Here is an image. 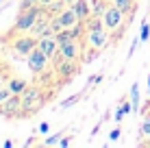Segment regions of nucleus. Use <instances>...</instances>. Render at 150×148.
Masks as SVG:
<instances>
[{
  "label": "nucleus",
  "mask_w": 150,
  "mask_h": 148,
  "mask_svg": "<svg viewBox=\"0 0 150 148\" xmlns=\"http://www.w3.org/2000/svg\"><path fill=\"white\" fill-rule=\"evenodd\" d=\"M148 113H150V111H148Z\"/></svg>",
  "instance_id": "nucleus-33"
},
{
  "label": "nucleus",
  "mask_w": 150,
  "mask_h": 148,
  "mask_svg": "<svg viewBox=\"0 0 150 148\" xmlns=\"http://www.w3.org/2000/svg\"><path fill=\"white\" fill-rule=\"evenodd\" d=\"M61 137H63L61 133H54L52 137H48V140H46L44 144H46V146H52V144H59V142H61Z\"/></svg>",
  "instance_id": "nucleus-20"
},
{
  "label": "nucleus",
  "mask_w": 150,
  "mask_h": 148,
  "mask_svg": "<svg viewBox=\"0 0 150 148\" xmlns=\"http://www.w3.org/2000/svg\"><path fill=\"white\" fill-rule=\"evenodd\" d=\"M139 131H142V137H146L148 144H150V113L148 115L144 113V120H142V124H139Z\"/></svg>",
  "instance_id": "nucleus-16"
},
{
  "label": "nucleus",
  "mask_w": 150,
  "mask_h": 148,
  "mask_svg": "<svg viewBox=\"0 0 150 148\" xmlns=\"http://www.w3.org/2000/svg\"><path fill=\"white\" fill-rule=\"evenodd\" d=\"M37 44H39V39L35 37V35H20L18 39L13 42V50L18 55H30V50L33 48H37Z\"/></svg>",
  "instance_id": "nucleus-8"
},
{
  "label": "nucleus",
  "mask_w": 150,
  "mask_h": 148,
  "mask_svg": "<svg viewBox=\"0 0 150 148\" xmlns=\"http://www.w3.org/2000/svg\"><path fill=\"white\" fill-rule=\"evenodd\" d=\"M124 115H126V113H124V109H122V107H117V109H115V122H122Z\"/></svg>",
  "instance_id": "nucleus-25"
},
{
  "label": "nucleus",
  "mask_w": 150,
  "mask_h": 148,
  "mask_svg": "<svg viewBox=\"0 0 150 148\" xmlns=\"http://www.w3.org/2000/svg\"><path fill=\"white\" fill-rule=\"evenodd\" d=\"M44 105V94L39 87H26L22 91V115H30ZM20 115V118H22Z\"/></svg>",
  "instance_id": "nucleus-3"
},
{
  "label": "nucleus",
  "mask_w": 150,
  "mask_h": 148,
  "mask_svg": "<svg viewBox=\"0 0 150 148\" xmlns=\"http://www.w3.org/2000/svg\"><path fill=\"white\" fill-rule=\"evenodd\" d=\"M139 42H142V39H139V37H137V39H133V42H131V50H128L126 59H131L133 55H135V50H137V44H139Z\"/></svg>",
  "instance_id": "nucleus-22"
},
{
  "label": "nucleus",
  "mask_w": 150,
  "mask_h": 148,
  "mask_svg": "<svg viewBox=\"0 0 150 148\" xmlns=\"http://www.w3.org/2000/svg\"><path fill=\"white\" fill-rule=\"evenodd\" d=\"M0 89H2V83H0Z\"/></svg>",
  "instance_id": "nucleus-32"
},
{
  "label": "nucleus",
  "mask_w": 150,
  "mask_h": 148,
  "mask_svg": "<svg viewBox=\"0 0 150 148\" xmlns=\"http://www.w3.org/2000/svg\"><path fill=\"white\" fill-rule=\"evenodd\" d=\"M81 98H83V94H74V96H70V98H65V100H63V103H61V105H59V109H61V111H65V109H70V107H74V105H76V103H79V100H81Z\"/></svg>",
  "instance_id": "nucleus-17"
},
{
  "label": "nucleus",
  "mask_w": 150,
  "mask_h": 148,
  "mask_svg": "<svg viewBox=\"0 0 150 148\" xmlns=\"http://www.w3.org/2000/svg\"><path fill=\"white\" fill-rule=\"evenodd\" d=\"M54 0H37V4H41V7H48V4H52Z\"/></svg>",
  "instance_id": "nucleus-27"
},
{
  "label": "nucleus",
  "mask_w": 150,
  "mask_h": 148,
  "mask_svg": "<svg viewBox=\"0 0 150 148\" xmlns=\"http://www.w3.org/2000/svg\"><path fill=\"white\" fill-rule=\"evenodd\" d=\"M87 42L94 50L105 48V44L109 42V28L105 26L102 18H89L87 20Z\"/></svg>",
  "instance_id": "nucleus-1"
},
{
  "label": "nucleus",
  "mask_w": 150,
  "mask_h": 148,
  "mask_svg": "<svg viewBox=\"0 0 150 148\" xmlns=\"http://www.w3.org/2000/svg\"><path fill=\"white\" fill-rule=\"evenodd\" d=\"M89 4H91V13H94L96 18H102V13L109 7V2H105V0H89Z\"/></svg>",
  "instance_id": "nucleus-14"
},
{
  "label": "nucleus",
  "mask_w": 150,
  "mask_h": 148,
  "mask_svg": "<svg viewBox=\"0 0 150 148\" xmlns=\"http://www.w3.org/2000/svg\"><path fill=\"white\" fill-rule=\"evenodd\" d=\"M139 39H142V42H148V39H150V22H148V20H144V22H142V30H139Z\"/></svg>",
  "instance_id": "nucleus-18"
},
{
  "label": "nucleus",
  "mask_w": 150,
  "mask_h": 148,
  "mask_svg": "<svg viewBox=\"0 0 150 148\" xmlns=\"http://www.w3.org/2000/svg\"><path fill=\"white\" fill-rule=\"evenodd\" d=\"M39 133H41V135L48 133V124H46V122H41V124H39Z\"/></svg>",
  "instance_id": "nucleus-26"
},
{
  "label": "nucleus",
  "mask_w": 150,
  "mask_h": 148,
  "mask_svg": "<svg viewBox=\"0 0 150 148\" xmlns=\"http://www.w3.org/2000/svg\"><path fill=\"white\" fill-rule=\"evenodd\" d=\"M131 103H133V113H139L142 111V98H139V83L131 85Z\"/></svg>",
  "instance_id": "nucleus-13"
},
{
  "label": "nucleus",
  "mask_w": 150,
  "mask_h": 148,
  "mask_svg": "<svg viewBox=\"0 0 150 148\" xmlns=\"http://www.w3.org/2000/svg\"><path fill=\"white\" fill-rule=\"evenodd\" d=\"M46 7H30V9H24V11L18 13V18H15V24H13V30H18V33H30V28L35 26V22L39 20L41 11H44Z\"/></svg>",
  "instance_id": "nucleus-2"
},
{
  "label": "nucleus",
  "mask_w": 150,
  "mask_h": 148,
  "mask_svg": "<svg viewBox=\"0 0 150 148\" xmlns=\"http://www.w3.org/2000/svg\"><path fill=\"white\" fill-rule=\"evenodd\" d=\"M70 142H72V140H70V137H63V140H61V142H59V144H61V146H63V148H65V146H70Z\"/></svg>",
  "instance_id": "nucleus-28"
},
{
  "label": "nucleus",
  "mask_w": 150,
  "mask_h": 148,
  "mask_svg": "<svg viewBox=\"0 0 150 148\" xmlns=\"http://www.w3.org/2000/svg\"><path fill=\"white\" fill-rule=\"evenodd\" d=\"M63 2L68 4V7H70V4H72V2H76V0H63Z\"/></svg>",
  "instance_id": "nucleus-29"
},
{
  "label": "nucleus",
  "mask_w": 150,
  "mask_h": 148,
  "mask_svg": "<svg viewBox=\"0 0 150 148\" xmlns=\"http://www.w3.org/2000/svg\"><path fill=\"white\" fill-rule=\"evenodd\" d=\"M76 22H81V20H79V15L74 13V9H72V7H65L63 11L52 13V26H54V30L70 28V26H74Z\"/></svg>",
  "instance_id": "nucleus-5"
},
{
  "label": "nucleus",
  "mask_w": 150,
  "mask_h": 148,
  "mask_svg": "<svg viewBox=\"0 0 150 148\" xmlns=\"http://www.w3.org/2000/svg\"><path fill=\"white\" fill-rule=\"evenodd\" d=\"M0 115L4 118H20L22 115V94H11L0 105Z\"/></svg>",
  "instance_id": "nucleus-6"
},
{
  "label": "nucleus",
  "mask_w": 150,
  "mask_h": 148,
  "mask_svg": "<svg viewBox=\"0 0 150 148\" xmlns=\"http://www.w3.org/2000/svg\"><path fill=\"white\" fill-rule=\"evenodd\" d=\"M120 135H122V131H120V129H113L111 133H109V140H111V142H115V140H120Z\"/></svg>",
  "instance_id": "nucleus-24"
},
{
  "label": "nucleus",
  "mask_w": 150,
  "mask_h": 148,
  "mask_svg": "<svg viewBox=\"0 0 150 148\" xmlns=\"http://www.w3.org/2000/svg\"><path fill=\"white\" fill-rule=\"evenodd\" d=\"M113 4H115L120 11L126 13L128 20H133V13H135V7H137V0H113Z\"/></svg>",
  "instance_id": "nucleus-12"
},
{
  "label": "nucleus",
  "mask_w": 150,
  "mask_h": 148,
  "mask_svg": "<svg viewBox=\"0 0 150 148\" xmlns=\"http://www.w3.org/2000/svg\"><path fill=\"white\" fill-rule=\"evenodd\" d=\"M26 87H28L26 81H22V79H11V81H9V89H11V94H22Z\"/></svg>",
  "instance_id": "nucleus-15"
},
{
  "label": "nucleus",
  "mask_w": 150,
  "mask_h": 148,
  "mask_svg": "<svg viewBox=\"0 0 150 148\" xmlns=\"http://www.w3.org/2000/svg\"><path fill=\"white\" fill-rule=\"evenodd\" d=\"M28 68H30V72H33V74H39V72H44V68H46V65H48V55H46L44 52V50H41L39 48V46H37V48H33V50H30V55H28Z\"/></svg>",
  "instance_id": "nucleus-7"
},
{
  "label": "nucleus",
  "mask_w": 150,
  "mask_h": 148,
  "mask_svg": "<svg viewBox=\"0 0 150 148\" xmlns=\"http://www.w3.org/2000/svg\"><path fill=\"white\" fill-rule=\"evenodd\" d=\"M70 7L74 9V13L79 15V20H81V22H87L89 18H94L89 0H76V2H72V4H70Z\"/></svg>",
  "instance_id": "nucleus-10"
},
{
  "label": "nucleus",
  "mask_w": 150,
  "mask_h": 148,
  "mask_svg": "<svg viewBox=\"0 0 150 148\" xmlns=\"http://www.w3.org/2000/svg\"><path fill=\"white\" fill-rule=\"evenodd\" d=\"M57 57L63 59V61H76V59L81 57V46H79V42H76V39H72V42L61 44Z\"/></svg>",
  "instance_id": "nucleus-9"
},
{
  "label": "nucleus",
  "mask_w": 150,
  "mask_h": 148,
  "mask_svg": "<svg viewBox=\"0 0 150 148\" xmlns=\"http://www.w3.org/2000/svg\"><path fill=\"white\" fill-rule=\"evenodd\" d=\"M30 7H37V0H22V2H20V11L30 9Z\"/></svg>",
  "instance_id": "nucleus-21"
},
{
  "label": "nucleus",
  "mask_w": 150,
  "mask_h": 148,
  "mask_svg": "<svg viewBox=\"0 0 150 148\" xmlns=\"http://www.w3.org/2000/svg\"><path fill=\"white\" fill-rule=\"evenodd\" d=\"M148 89H150V74H148Z\"/></svg>",
  "instance_id": "nucleus-30"
},
{
  "label": "nucleus",
  "mask_w": 150,
  "mask_h": 148,
  "mask_svg": "<svg viewBox=\"0 0 150 148\" xmlns=\"http://www.w3.org/2000/svg\"><path fill=\"white\" fill-rule=\"evenodd\" d=\"M98 83H102V74L89 76V81H87V87H94V85H98Z\"/></svg>",
  "instance_id": "nucleus-19"
},
{
  "label": "nucleus",
  "mask_w": 150,
  "mask_h": 148,
  "mask_svg": "<svg viewBox=\"0 0 150 148\" xmlns=\"http://www.w3.org/2000/svg\"><path fill=\"white\" fill-rule=\"evenodd\" d=\"M39 48L44 50L46 55H48L50 59L57 57V52H59V42L54 39V35H50V37H39Z\"/></svg>",
  "instance_id": "nucleus-11"
},
{
  "label": "nucleus",
  "mask_w": 150,
  "mask_h": 148,
  "mask_svg": "<svg viewBox=\"0 0 150 148\" xmlns=\"http://www.w3.org/2000/svg\"><path fill=\"white\" fill-rule=\"evenodd\" d=\"M105 2H109V4H111V2H113V0H105Z\"/></svg>",
  "instance_id": "nucleus-31"
},
{
  "label": "nucleus",
  "mask_w": 150,
  "mask_h": 148,
  "mask_svg": "<svg viewBox=\"0 0 150 148\" xmlns=\"http://www.w3.org/2000/svg\"><path fill=\"white\" fill-rule=\"evenodd\" d=\"M9 96H11V89H9V87H2V89H0V105H2Z\"/></svg>",
  "instance_id": "nucleus-23"
},
{
  "label": "nucleus",
  "mask_w": 150,
  "mask_h": 148,
  "mask_svg": "<svg viewBox=\"0 0 150 148\" xmlns=\"http://www.w3.org/2000/svg\"><path fill=\"white\" fill-rule=\"evenodd\" d=\"M126 20H128V15L124 11H120L113 2L107 7V11L102 13V22H105V26L109 30H124V22H126Z\"/></svg>",
  "instance_id": "nucleus-4"
}]
</instances>
